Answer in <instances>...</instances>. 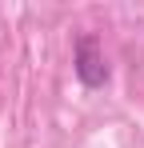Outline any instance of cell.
<instances>
[{
    "mask_svg": "<svg viewBox=\"0 0 144 148\" xmlns=\"http://www.w3.org/2000/svg\"><path fill=\"white\" fill-rule=\"evenodd\" d=\"M76 76H80V84H88V88H104L108 84V64H104V52H100V40H96L92 32H84L80 40H76Z\"/></svg>",
    "mask_w": 144,
    "mask_h": 148,
    "instance_id": "6da1fadb",
    "label": "cell"
}]
</instances>
